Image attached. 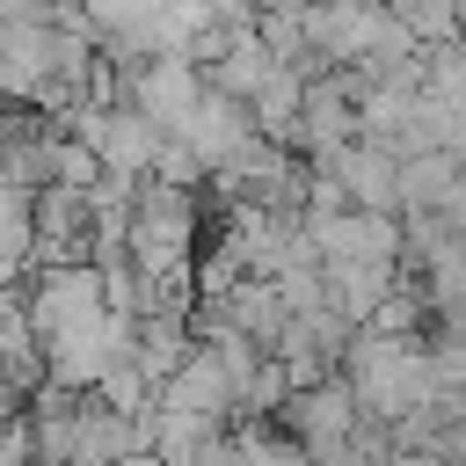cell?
<instances>
[{"instance_id": "cell-6", "label": "cell", "mask_w": 466, "mask_h": 466, "mask_svg": "<svg viewBox=\"0 0 466 466\" xmlns=\"http://www.w3.org/2000/svg\"><path fill=\"white\" fill-rule=\"evenodd\" d=\"M299 95H306V80H299L291 66H269V73L255 80V95H248V124H255V138L299 153Z\"/></svg>"}, {"instance_id": "cell-8", "label": "cell", "mask_w": 466, "mask_h": 466, "mask_svg": "<svg viewBox=\"0 0 466 466\" xmlns=\"http://www.w3.org/2000/svg\"><path fill=\"white\" fill-rule=\"evenodd\" d=\"M269 66H277V58H269V51L255 44V29H248V36H240L211 73H204V87H218V95H233V102H248V95H255V80H262Z\"/></svg>"}, {"instance_id": "cell-5", "label": "cell", "mask_w": 466, "mask_h": 466, "mask_svg": "<svg viewBox=\"0 0 466 466\" xmlns=\"http://www.w3.org/2000/svg\"><path fill=\"white\" fill-rule=\"evenodd\" d=\"M248 131H255V124H248V102H233V95L204 87V95H197V109L182 116V131H175V138H182V146L204 160V175H211V167H218V160H226Z\"/></svg>"}, {"instance_id": "cell-11", "label": "cell", "mask_w": 466, "mask_h": 466, "mask_svg": "<svg viewBox=\"0 0 466 466\" xmlns=\"http://www.w3.org/2000/svg\"><path fill=\"white\" fill-rule=\"evenodd\" d=\"M29 459H36V451H29V422L7 415V422H0V466H29Z\"/></svg>"}, {"instance_id": "cell-2", "label": "cell", "mask_w": 466, "mask_h": 466, "mask_svg": "<svg viewBox=\"0 0 466 466\" xmlns=\"http://www.w3.org/2000/svg\"><path fill=\"white\" fill-rule=\"evenodd\" d=\"M87 233H95V197L44 182L29 197V269L44 262H87Z\"/></svg>"}, {"instance_id": "cell-3", "label": "cell", "mask_w": 466, "mask_h": 466, "mask_svg": "<svg viewBox=\"0 0 466 466\" xmlns=\"http://www.w3.org/2000/svg\"><path fill=\"white\" fill-rule=\"evenodd\" d=\"M197 95H204V73L189 58H175V51H153L138 66H124V102L146 124H160V131H182V116L197 109Z\"/></svg>"}, {"instance_id": "cell-1", "label": "cell", "mask_w": 466, "mask_h": 466, "mask_svg": "<svg viewBox=\"0 0 466 466\" xmlns=\"http://www.w3.org/2000/svg\"><path fill=\"white\" fill-rule=\"evenodd\" d=\"M306 459H320V451H335V444H350L357 437V393L342 386V371H328V379H313V386H291L284 400H277V415H269Z\"/></svg>"}, {"instance_id": "cell-10", "label": "cell", "mask_w": 466, "mask_h": 466, "mask_svg": "<svg viewBox=\"0 0 466 466\" xmlns=\"http://www.w3.org/2000/svg\"><path fill=\"white\" fill-rule=\"evenodd\" d=\"M51 182H66V189H95V182H102L95 146H80L73 131H58V138H51Z\"/></svg>"}, {"instance_id": "cell-9", "label": "cell", "mask_w": 466, "mask_h": 466, "mask_svg": "<svg viewBox=\"0 0 466 466\" xmlns=\"http://www.w3.org/2000/svg\"><path fill=\"white\" fill-rule=\"evenodd\" d=\"M415 44H451L459 36V0H379Z\"/></svg>"}, {"instance_id": "cell-4", "label": "cell", "mask_w": 466, "mask_h": 466, "mask_svg": "<svg viewBox=\"0 0 466 466\" xmlns=\"http://www.w3.org/2000/svg\"><path fill=\"white\" fill-rule=\"evenodd\" d=\"M328 167H335V182H342L350 211H393V218H400V160H393L386 146L350 138V146H342Z\"/></svg>"}, {"instance_id": "cell-7", "label": "cell", "mask_w": 466, "mask_h": 466, "mask_svg": "<svg viewBox=\"0 0 466 466\" xmlns=\"http://www.w3.org/2000/svg\"><path fill=\"white\" fill-rule=\"evenodd\" d=\"M451 182H459V160H451L444 146L408 153V160H400V211H437Z\"/></svg>"}]
</instances>
